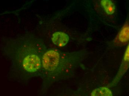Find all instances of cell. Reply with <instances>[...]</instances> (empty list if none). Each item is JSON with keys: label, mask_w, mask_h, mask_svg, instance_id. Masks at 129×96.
<instances>
[{"label": "cell", "mask_w": 129, "mask_h": 96, "mask_svg": "<svg viewBox=\"0 0 129 96\" xmlns=\"http://www.w3.org/2000/svg\"><path fill=\"white\" fill-rule=\"evenodd\" d=\"M6 49L19 79L26 81L41 76L42 55L46 49L39 37L33 34H24L10 40Z\"/></svg>", "instance_id": "cell-1"}, {"label": "cell", "mask_w": 129, "mask_h": 96, "mask_svg": "<svg viewBox=\"0 0 129 96\" xmlns=\"http://www.w3.org/2000/svg\"><path fill=\"white\" fill-rule=\"evenodd\" d=\"M74 62L70 54L55 49L46 50L42 57L41 75L43 93L52 83L66 77L72 68Z\"/></svg>", "instance_id": "cell-2"}, {"label": "cell", "mask_w": 129, "mask_h": 96, "mask_svg": "<svg viewBox=\"0 0 129 96\" xmlns=\"http://www.w3.org/2000/svg\"><path fill=\"white\" fill-rule=\"evenodd\" d=\"M69 36L67 34L60 32L54 33L51 37L53 43L59 47L66 46L69 41Z\"/></svg>", "instance_id": "cell-3"}, {"label": "cell", "mask_w": 129, "mask_h": 96, "mask_svg": "<svg viewBox=\"0 0 129 96\" xmlns=\"http://www.w3.org/2000/svg\"><path fill=\"white\" fill-rule=\"evenodd\" d=\"M129 65V46L126 48L125 52V55L123 60L122 64L121 66L119 71L116 76V78L115 79V80L112 82L111 84L109 85V86H112L114 85H115L118 81H119L123 75L125 73L126 70L128 69Z\"/></svg>", "instance_id": "cell-4"}, {"label": "cell", "mask_w": 129, "mask_h": 96, "mask_svg": "<svg viewBox=\"0 0 129 96\" xmlns=\"http://www.w3.org/2000/svg\"><path fill=\"white\" fill-rule=\"evenodd\" d=\"M117 38L121 43H125L128 41L129 26L128 23H125Z\"/></svg>", "instance_id": "cell-5"}, {"label": "cell", "mask_w": 129, "mask_h": 96, "mask_svg": "<svg viewBox=\"0 0 129 96\" xmlns=\"http://www.w3.org/2000/svg\"><path fill=\"white\" fill-rule=\"evenodd\" d=\"M91 96H113V94L109 88L102 86L93 90Z\"/></svg>", "instance_id": "cell-6"}, {"label": "cell", "mask_w": 129, "mask_h": 96, "mask_svg": "<svg viewBox=\"0 0 129 96\" xmlns=\"http://www.w3.org/2000/svg\"><path fill=\"white\" fill-rule=\"evenodd\" d=\"M101 4L105 11L108 15H112L115 11V6L112 1L110 0H103Z\"/></svg>", "instance_id": "cell-7"}]
</instances>
